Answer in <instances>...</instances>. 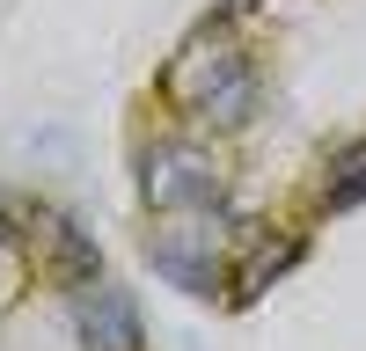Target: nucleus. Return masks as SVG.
Returning a JSON list of instances; mask_svg holds the SVG:
<instances>
[{"instance_id":"obj_6","label":"nucleus","mask_w":366,"mask_h":351,"mask_svg":"<svg viewBox=\"0 0 366 351\" xmlns=\"http://www.w3.org/2000/svg\"><path fill=\"white\" fill-rule=\"evenodd\" d=\"M29 242L44 249L51 278L66 285V292H81V285H96V278H103V249L88 242V234H81L66 213H37V220H29Z\"/></svg>"},{"instance_id":"obj_8","label":"nucleus","mask_w":366,"mask_h":351,"mask_svg":"<svg viewBox=\"0 0 366 351\" xmlns=\"http://www.w3.org/2000/svg\"><path fill=\"white\" fill-rule=\"evenodd\" d=\"M257 66H242L227 88H212V103L198 110V125H212V132H249V117H257Z\"/></svg>"},{"instance_id":"obj_2","label":"nucleus","mask_w":366,"mask_h":351,"mask_svg":"<svg viewBox=\"0 0 366 351\" xmlns=\"http://www.w3.org/2000/svg\"><path fill=\"white\" fill-rule=\"evenodd\" d=\"M139 198L154 220L227 213V168L191 139H154V146H139Z\"/></svg>"},{"instance_id":"obj_5","label":"nucleus","mask_w":366,"mask_h":351,"mask_svg":"<svg viewBox=\"0 0 366 351\" xmlns=\"http://www.w3.org/2000/svg\"><path fill=\"white\" fill-rule=\"evenodd\" d=\"M300 263H308V234H293V227H279V234H257L249 242V256L234 263V285H227V307H257L279 278H293Z\"/></svg>"},{"instance_id":"obj_4","label":"nucleus","mask_w":366,"mask_h":351,"mask_svg":"<svg viewBox=\"0 0 366 351\" xmlns=\"http://www.w3.org/2000/svg\"><path fill=\"white\" fill-rule=\"evenodd\" d=\"M74 330H81L88 351H139V300H132V285H117V278L81 285L74 292Z\"/></svg>"},{"instance_id":"obj_7","label":"nucleus","mask_w":366,"mask_h":351,"mask_svg":"<svg viewBox=\"0 0 366 351\" xmlns=\"http://www.w3.org/2000/svg\"><path fill=\"white\" fill-rule=\"evenodd\" d=\"M366 205V132L352 146L330 154V176H322V213H359Z\"/></svg>"},{"instance_id":"obj_10","label":"nucleus","mask_w":366,"mask_h":351,"mask_svg":"<svg viewBox=\"0 0 366 351\" xmlns=\"http://www.w3.org/2000/svg\"><path fill=\"white\" fill-rule=\"evenodd\" d=\"M0 249H22V220L8 213V205H0Z\"/></svg>"},{"instance_id":"obj_1","label":"nucleus","mask_w":366,"mask_h":351,"mask_svg":"<svg viewBox=\"0 0 366 351\" xmlns=\"http://www.w3.org/2000/svg\"><path fill=\"white\" fill-rule=\"evenodd\" d=\"M147 263L154 278L191 292V300H220L234 285V263H227V213H183L169 227L147 234Z\"/></svg>"},{"instance_id":"obj_9","label":"nucleus","mask_w":366,"mask_h":351,"mask_svg":"<svg viewBox=\"0 0 366 351\" xmlns=\"http://www.w3.org/2000/svg\"><path fill=\"white\" fill-rule=\"evenodd\" d=\"M271 0H212V15H227V22H249V15H264Z\"/></svg>"},{"instance_id":"obj_3","label":"nucleus","mask_w":366,"mask_h":351,"mask_svg":"<svg viewBox=\"0 0 366 351\" xmlns=\"http://www.w3.org/2000/svg\"><path fill=\"white\" fill-rule=\"evenodd\" d=\"M242 66H249V51H242L234 22H227V15H205L191 37L169 51V66H162V81H154V88H162V103H169V110L198 117V110L212 103V88H227Z\"/></svg>"}]
</instances>
